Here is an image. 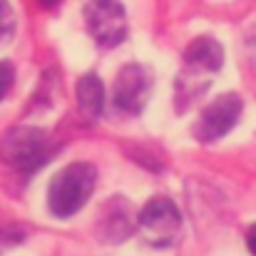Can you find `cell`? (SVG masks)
Instances as JSON below:
<instances>
[{
    "mask_svg": "<svg viewBox=\"0 0 256 256\" xmlns=\"http://www.w3.org/2000/svg\"><path fill=\"white\" fill-rule=\"evenodd\" d=\"M78 104L87 117H100L104 107V90L97 75H85L78 82Z\"/></svg>",
    "mask_w": 256,
    "mask_h": 256,
    "instance_id": "9c48e42d",
    "label": "cell"
},
{
    "mask_svg": "<svg viewBox=\"0 0 256 256\" xmlns=\"http://www.w3.org/2000/svg\"><path fill=\"white\" fill-rule=\"evenodd\" d=\"M242 97L234 94V92H226L222 97H216L199 117L196 127H194V134L196 140L202 142H214V140H222L242 117Z\"/></svg>",
    "mask_w": 256,
    "mask_h": 256,
    "instance_id": "8992f818",
    "label": "cell"
},
{
    "mask_svg": "<svg viewBox=\"0 0 256 256\" xmlns=\"http://www.w3.org/2000/svg\"><path fill=\"white\" fill-rule=\"evenodd\" d=\"M94 232L102 242L107 244H120L124 242L132 232H134V214H132V206L117 196V199H110L102 212H100V219L94 224Z\"/></svg>",
    "mask_w": 256,
    "mask_h": 256,
    "instance_id": "52a82bcc",
    "label": "cell"
},
{
    "mask_svg": "<svg viewBox=\"0 0 256 256\" xmlns=\"http://www.w3.org/2000/svg\"><path fill=\"white\" fill-rule=\"evenodd\" d=\"M20 239H22V232H20V229H0V254H2L8 246L18 244Z\"/></svg>",
    "mask_w": 256,
    "mask_h": 256,
    "instance_id": "7c38bea8",
    "label": "cell"
},
{
    "mask_svg": "<svg viewBox=\"0 0 256 256\" xmlns=\"http://www.w3.org/2000/svg\"><path fill=\"white\" fill-rule=\"evenodd\" d=\"M50 157L48 140L42 130L35 127H12L0 140V160L15 170L32 172Z\"/></svg>",
    "mask_w": 256,
    "mask_h": 256,
    "instance_id": "7a4b0ae2",
    "label": "cell"
},
{
    "mask_svg": "<svg viewBox=\"0 0 256 256\" xmlns=\"http://www.w3.org/2000/svg\"><path fill=\"white\" fill-rule=\"evenodd\" d=\"M12 32H15V12L5 0H0V42L8 40Z\"/></svg>",
    "mask_w": 256,
    "mask_h": 256,
    "instance_id": "30bf717a",
    "label": "cell"
},
{
    "mask_svg": "<svg viewBox=\"0 0 256 256\" xmlns=\"http://www.w3.org/2000/svg\"><path fill=\"white\" fill-rule=\"evenodd\" d=\"M15 82V70L10 62L0 60V100H5V94L10 92V87Z\"/></svg>",
    "mask_w": 256,
    "mask_h": 256,
    "instance_id": "8fae6325",
    "label": "cell"
},
{
    "mask_svg": "<svg viewBox=\"0 0 256 256\" xmlns=\"http://www.w3.org/2000/svg\"><path fill=\"white\" fill-rule=\"evenodd\" d=\"M60 0H40V5H45V8H52V5H58Z\"/></svg>",
    "mask_w": 256,
    "mask_h": 256,
    "instance_id": "5bb4252c",
    "label": "cell"
},
{
    "mask_svg": "<svg viewBox=\"0 0 256 256\" xmlns=\"http://www.w3.org/2000/svg\"><path fill=\"white\" fill-rule=\"evenodd\" d=\"M137 224L142 229V234L147 236L150 244L154 246H167L172 239L176 236L179 226H182V214L176 209V204L172 199H152L137 216Z\"/></svg>",
    "mask_w": 256,
    "mask_h": 256,
    "instance_id": "5b68a950",
    "label": "cell"
},
{
    "mask_svg": "<svg viewBox=\"0 0 256 256\" xmlns=\"http://www.w3.org/2000/svg\"><path fill=\"white\" fill-rule=\"evenodd\" d=\"M246 246H249V252L256 256V224L249 229V234H246Z\"/></svg>",
    "mask_w": 256,
    "mask_h": 256,
    "instance_id": "4fadbf2b",
    "label": "cell"
},
{
    "mask_svg": "<svg viewBox=\"0 0 256 256\" xmlns=\"http://www.w3.org/2000/svg\"><path fill=\"white\" fill-rule=\"evenodd\" d=\"M94 184H97V170L92 164L87 162L68 164L50 182V192H48L50 212L60 219L72 216L87 204V199L94 192Z\"/></svg>",
    "mask_w": 256,
    "mask_h": 256,
    "instance_id": "6da1fadb",
    "label": "cell"
},
{
    "mask_svg": "<svg viewBox=\"0 0 256 256\" xmlns=\"http://www.w3.org/2000/svg\"><path fill=\"white\" fill-rule=\"evenodd\" d=\"M87 32L102 48H114L127 38V15L120 0H90L85 5Z\"/></svg>",
    "mask_w": 256,
    "mask_h": 256,
    "instance_id": "3957f363",
    "label": "cell"
},
{
    "mask_svg": "<svg viewBox=\"0 0 256 256\" xmlns=\"http://www.w3.org/2000/svg\"><path fill=\"white\" fill-rule=\"evenodd\" d=\"M152 85H154L152 72L144 65L137 62L124 65L114 80V94H112L114 107L130 114H140L152 94Z\"/></svg>",
    "mask_w": 256,
    "mask_h": 256,
    "instance_id": "277c9868",
    "label": "cell"
},
{
    "mask_svg": "<svg viewBox=\"0 0 256 256\" xmlns=\"http://www.w3.org/2000/svg\"><path fill=\"white\" fill-rule=\"evenodd\" d=\"M184 62L189 68V72L194 75H209L216 72L224 65V50L214 38H196L186 45L184 50Z\"/></svg>",
    "mask_w": 256,
    "mask_h": 256,
    "instance_id": "ba28073f",
    "label": "cell"
}]
</instances>
